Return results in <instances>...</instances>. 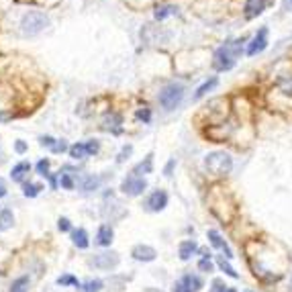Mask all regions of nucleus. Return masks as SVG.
Segmentation results:
<instances>
[{
    "label": "nucleus",
    "mask_w": 292,
    "mask_h": 292,
    "mask_svg": "<svg viewBox=\"0 0 292 292\" xmlns=\"http://www.w3.org/2000/svg\"><path fill=\"white\" fill-rule=\"evenodd\" d=\"M180 282H182V286H184L186 292H198L202 288V280L198 276H184Z\"/></svg>",
    "instance_id": "obj_11"
},
{
    "label": "nucleus",
    "mask_w": 292,
    "mask_h": 292,
    "mask_svg": "<svg viewBox=\"0 0 292 292\" xmlns=\"http://www.w3.org/2000/svg\"><path fill=\"white\" fill-rule=\"evenodd\" d=\"M196 251V243L194 241H182L180 243V258L182 260H190V256Z\"/></svg>",
    "instance_id": "obj_18"
},
{
    "label": "nucleus",
    "mask_w": 292,
    "mask_h": 292,
    "mask_svg": "<svg viewBox=\"0 0 292 292\" xmlns=\"http://www.w3.org/2000/svg\"><path fill=\"white\" fill-rule=\"evenodd\" d=\"M145 188H147V182L143 178H135V176L123 180V184H121V190L125 194H129V196H137V194H141Z\"/></svg>",
    "instance_id": "obj_6"
},
{
    "label": "nucleus",
    "mask_w": 292,
    "mask_h": 292,
    "mask_svg": "<svg viewBox=\"0 0 292 292\" xmlns=\"http://www.w3.org/2000/svg\"><path fill=\"white\" fill-rule=\"evenodd\" d=\"M204 166H206L210 176L219 178V176H227V174L233 170V160L225 151H212L204 158Z\"/></svg>",
    "instance_id": "obj_2"
},
{
    "label": "nucleus",
    "mask_w": 292,
    "mask_h": 292,
    "mask_svg": "<svg viewBox=\"0 0 292 292\" xmlns=\"http://www.w3.org/2000/svg\"><path fill=\"white\" fill-rule=\"evenodd\" d=\"M215 86H217V78H210L208 82H204V84H202V86L196 90V98H202V96H204L208 90H212Z\"/></svg>",
    "instance_id": "obj_22"
},
{
    "label": "nucleus",
    "mask_w": 292,
    "mask_h": 292,
    "mask_svg": "<svg viewBox=\"0 0 292 292\" xmlns=\"http://www.w3.org/2000/svg\"><path fill=\"white\" fill-rule=\"evenodd\" d=\"M151 164H153V155H147L145 162H141L137 168H135V174H149L151 172Z\"/></svg>",
    "instance_id": "obj_23"
},
{
    "label": "nucleus",
    "mask_w": 292,
    "mask_h": 292,
    "mask_svg": "<svg viewBox=\"0 0 292 292\" xmlns=\"http://www.w3.org/2000/svg\"><path fill=\"white\" fill-rule=\"evenodd\" d=\"M182 96H184V88L180 84H170L160 92V104L166 110H174L182 102Z\"/></svg>",
    "instance_id": "obj_4"
},
{
    "label": "nucleus",
    "mask_w": 292,
    "mask_h": 292,
    "mask_svg": "<svg viewBox=\"0 0 292 292\" xmlns=\"http://www.w3.org/2000/svg\"><path fill=\"white\" fill-rule=\"evenodd\" d=\"M290 2H292V0H290Z\"/></svg>",
    "instance_id": "obj_38"
},
{
    "label": "nucleus",
    "mask_w": 292,
    "mask_h": 292,
    "mask_svg": "<svg viewBox=\"0 0 292 292\" xmlns=\"http://www.w3.org/2000/svg\"><path fill=\"white\" fill-rule=\"evenodd\" d=\"M41 190H43V186H41V184H27V186H25V196L35 198Z\"/></svg>",
    "instance_id": "obj_24"
},
{
    "label": "nucleus",
    "mask_w": 292,
    "mask_h": 292,
    "mask_svg": "<svg viewBox=\"0 0 292 292\" xmlns=\"http://www.w3.org/2000/svg\"><path fill=\"white\" fill-rule=\"evenodd\" d=\"M219 268H221V270L225 272L227 276H231V278H239V274H237V272L233 270V268H231V266H229V264H227V262H225L223 258H219Z\"/></svg>",
    "instance_id": "obj_25"
},
{
    "label": "nucleus",
    "mask_w": 292,
    "mask_h": 292,
    "mask_svg": "<svg viewBox=\"0 0 292 292\" xmlns=\"http://www.w3.org/2000/svg\"><path fill=\"white\" fill-rule=\"evenodd\" d=\"M6 194V190H4V186H0V196H4Z\"/></svg>",
    "instance_id": "obj_36"
},
{
    "label": "nucleus",
    "mask_w": 292,
    "mask_h": 292,
    "mask_svg": "<svg viewBox=\"0 0 292 292\" xmlns=\"http://www.w3.org/2000/svg\"><path fill=\"white\" fill-rule=\"evenodd\" d=\"M70 155H72L74 160H82L84 155H88V153H86V145H84V143H76V145H72V147H70Z\"/></svg>",
    "instance_id": "obj_20"
},
{
    "label": "nucleus",
    "mask_w": 292,
    "mask_h": 292,
    "mask_svg": "<svg viewBox=\"0 0 292 292\" xmlns=\"http://www.w3.org/2000/svg\"><path fill=\"white\" fill-rule=\"evenodd\" d=\"M37 170H39V174H41V176H47V172H49V162L47 160H41L37 164Z\"/></svg>",
    "instance_id": "obj_28"
},
{
    "label": "nucleus",
    "mask_w": 292,
    "mask_h": 292,
    "mask_svg": "<svg viewBox=\"0 0 292 292\" xmlns=\"http://www.w3.org/2000/svg\"><path fill=\"white\" fill-rule=\"evenodd\" d=\"M166 204H168V194H166L164 190L153 192L151 196H149V200H147V206H149V210H153V212H158V210L166 208Z\"/></svg>",
    "instance_id": "obj_7"
},
{
    "label": "nucleus",
    "mask_w": 292,
    "mask_h": 292,
    "mask_svg": "<svg viewBox=\"0 0 292 292\" xmlns=\"http://www.w3.org/2000/svg\"><path fill=\"white\" fill-rule=\"evenodd\" d=\"M14 149H16L18 153H25V151H27V143H25V141H16Z\"/></svg>",
    "instance_id": "obj_32"
},
{
    "label": "nucleus",
    "mask_w": 292,
    "mask_h": 292,
    "mask_svg": "<svg viewBox=\"0 0 292 292\" xmlns=\"http://www.w3.org/2000/svg\"><path fill=\"white\" fill-rule=\"evenodd\" d=\"M241 43H245V39H237V41H231V43H225L221 45L217 51H215V57H212V66L219 72H227L235 66V60L237 55L241 53Z\"/></svg>",
    "instance_id": "obj_1"
},
{
    "label": "nucleus",
    "mask_w": 292,
    "mask_h": 292,
    "mask_svg": "<svg viewBox=\"0 0 292 292\" xmlns=\"http://www.w3.org/2000/svg\"><path fill=\"white\" fill-rule=\"evenodd\" d=\"M96 243L98 245H110L112 243V229L108 227V225H102L100 229H98V237H96Z\"/></svg>",
    "instance_id": "obj_13"
},
{
    "label": "nucleus",
    "mask_w": 292,
    "mask_h": 292,
    "mask_svg": "<svg viewBox=\"0 0 292 292\" xmlns=\"http://www.w3.org/2000/svg\"><path fill=\"white\" fill-rule=\"evenodd\" d=\"M266 47H268V29L262 27V29L258 31V35L251 39V43H249V47H247V55H249V57H251V55H258V53H262Z\"/></svg>",
    "instance_id": "obj_5"
},
{
    "label": "nucleus",
    "mask_w": 292,
    "mask_h": 292,
    "mask_svg": "<svg viewBox=\"0 0 292 292\" xmlns=\"http://www.w3.org/2000/svg\"><path fill=\"white\" fill-rule=\"evenodd\" d=\"M57 227H60L62 231H68V229H70V221H68V219H60V223H57Z\"/></svg>",
    "instance_id": "obj_34"
},
{
    "label": "nucleus",
    "mask_w": 292,
    "mask_h": 292,
    "mask_svg": "<svg viewBox=\"0 0 292 292\" xmlns=\"http://www.w3.org/2000/svg\"><path fill=\"white\" fill-rule=\"evenodd\" d=\"M208 239H210V243H212V245H215V247L223 249L227 258H233V254H231V249H229V245H227V243H225V241L221 239V235H219V233H217V231H208Z\"/></svg>",
    "instance_id": "obj_12"
},
{
    "label": "nucleus",
    "mask_w": 292,
    "mask_h": 292,
    "mask_svg": "<svg viewBox=\"0 0 292 292\" xmlns=\"http://www.w3.org/2000/svg\"><path fill=\"white\" fill-rule=\"evenodd\" d=\"M53 143H55V139H53V137H49V135H47V137H41V145L53 147Z\"/></svg>",
    "instance_id": "obj_33"
},
{
    "label": "nucleus",
    "mask_w": 292,
    "mask_h": 292,
    "mask_svg": "<svg viewBox=\"0 0 292 292\" xmlns=\"http://www.w3.org/2000/svg\"><path fill=\"white\" fill-rule=\"evenodd\" d=\"M133 258L135 260H139V262H153L155 260V249L153 247H149V245H137V247H133Z\"/></svg>",
    "instance_id": "obj_9"
},
{
    "label": "nucleus",
    "mask_w": 292,
    "mask_h": 292,
    "mask_svg": "<svg viewBox=\"0 0 292 292\" xmlns=\"http://www.w3.org/2000/svg\"><path fill=\"white\" fill-rule=\"evenodd\" d=\"M170 14H176V6L166 4V6H160L158 10H155V18H158V21H164V18L170 16Z\"/></svg>",
    "instance_id": "obj_21"
},
{
    "label": "nucleus",
    "mask_w": 292,
    "mask_h": 292,
    "mask_svg": "<svg viewBox=\"0 0 292 292\" xmlns=\"http://www.w3.org/2000/svg\"><path fill=\"white\" fill-rule=\"evenodd\" d=\"M55 153H62V151H66L68 149V143L62 139V141H57V143H53V147H51Z\"/></svg>",
    "instance_id": "obj_30"
},
{
    "label": "nucleus",
    "mask_w": 292,
    "mask_h": 292,
    "mask_svg": "<svg viewBox=\"0 0 292 292\" xmlns=\"http://www.w3.org/2000/svg\"><path fill=\"white\" fill-rule=\"evenodd\" d=\"M92 264L96 268H100V270H110V268H114L116 264H119V256L116 254H100V256H96L92 260Z\"/></svg>",
    "instance_id": "obj_8"
},
{
    "label": "nucleus",
    "mask_w": 292,
    "mask_h": 292,
    "mask_svg": "<svg viewBox=\"0 0 292 292\" xmlns=\"http://www.w3.org/2000/svg\"><path fill=\"white\" fill-rule=\"evenodd\" d=\"M266 2L268 0H247L245 2V18H256L258 14H262L264 12V8H266Z\"/></svg>",
    "instance_id": "obj_10"
},
{
    "label": "nucleus",
    "mask_w": 292,
    "mask_h": 292,
    "mask_svg": "<svg viewBox=\"0 0 292 292\" xmlns=\"http://www.w3.org/2000/svg\"><path fill=\"white\" fill-rule=\"evenodd\" d=\"M29 170H31V166L27 164V162H21V164H16L14 168H12V172H10V176H12V180H16V182H21L27 174H29Z\"/></svg>",
    "instance_id": "obj_14"
},
{
    "label": "nucleus",
    "mask_w": 292,
    "mask_h": 292,
    "mask_svg": "<svg viewBox=\"0 0 292 292\" xmlns=\"http://www.w3.org/2000/svg\"><path fill=\"white\" fill-rule=\"evenodd\" d=\"M72 241H74V245H78L80 249H86V247H88V233H86L84 229L74 231V233H72Z\"/></svg>",
    "instance_id": "obj_15"
},
{
    "label": "nucleus",
    "mask_w": 292,
    "mask_h": 292,
    "mask_svg": "<svg viewBox=\"0 0 292 292\" xmlns=\"http://www.w3.org/2000/svg\"><path fill=\"white\" fill-rule=\"evenodd\" d=\"M137 116H139L141 121H149V110H147V108H145V110H139Z\"/></svg>",
    "instance_id": "obj_35"
},
{
    "label": "nucleus",
    "mask_w": 292,
    "mask_h": 292,
    "mask_svg": "<svg viewBox=\"0 0 292 292\" xmlns=\"http://www.w3.org/2000/svg\"><path fill=\"white\" fill-rule=\"evenodd\" d=\"M47 25H49V18L43 12H39V10L27 12L23 16V21H21V29H23L25 35H37V33H41Z\"/></svg>",
    "instance_id": "obj_3"
},
{
    "label": "nucleus",
    "mask_w": 292,
    "mask_h": 292,
    "mask_svg": "<svg viewBox=\"0 0 292 292\" xmlns=\"http://www.w3.org/2000/svg\"><path fill=\"white\" fill-rule=\"evenodd\" d=\"M12 223H14V217H12V210H2L0 212V231H6V229H10L12 227Z\"/></svg>",
    "instance_id": "obj_17"
},
{
    "label": "nucleus",
    "mask_w": 292,
    "mask_h": 292,
    "mask_svg": "<svg viewBox=\"0 0 292 292\" xmlns=\"http://www.w3.org/2000/svg\"><path fill=\"white\" fill-rule=\"evenodd\" d=\"M102 286L104 284L100 280H88L84 284H78V290H80V292H100Z\"/></svg>",
    "instance_id": "obj_16"
},
{
    "label": "nucleus",
    "mask_w": 292,
    "mask_h": 292,
    "mask_svg": "<svg viewBox=\"0 0 292 292\" xmlns=\"http://www.w3.org/2000/svg\"><path fill=\"white\" fill-rule=\"evenodd\" d=\"M227 292H235V288H227Z\"/></svg>",
    "instance_id": "obj_37"
},
{
    "label": "nucleus",
    "mask_w": 292,
    "mask_h": 292,
    "mask_svg": "<svg viewBox=\"0 0 292 292\" xmlns=\"http://www.w3.org/2000/svg\"><path fill=\"white\" fill-rule=\"evenodd\" d=\"M84 145H86V153H88V155L98 153V149H100V143H98V141H94V139H90V141L84 143Z\"/></svg>",
    "instance_id": "obj_26"
},
{
    "label": "nucleus",
    "mask_w": 292,
    "mask_h": 292,
    "mask_svg": "<svg viewBox=\"0 0 292 292\" xmlns=\"http://www.w3.org/2000/svg\"><path fill=\"white\" fill-rule=\"evenodd\" d=\"M62 186H64L66 190H72V188H74V182H72V178L68 176V174H62Z\"/></svg>",
    "instance_id": "obj_29"
},
{
    "label": "nucleus",
    "mask_w": 292,
    "mask_h": 292,
    "mask_svg": "<svg viewBox=\"0 0 292 292\" xmlns=\"http://www.w3.org/2000/svg\"><path fill=\"white\" fill-rule=\"evenodd\" d=\"M57 284H62V286H78V280L74 276H62V278H57Z\"/></svg>",
    "instance_id": "obj_27"
},
{
    "label": "nucleus",
    "mask_w": 292,
    "mask_h": 292,
    "mask_svg": "<svg viewBox=\"0 0 292 292\" xmlns=\"http://www.w3.org/2000/svg\"><path fill=\"white\" fill-rule=\"evenodd\" d=\"M198 268H200L202 272H212V264H210L208 260H202V262L198 264Z\"/></svg>",
    "instance_id": "obj_31"
},
{
    "label": "nucleus",
    "mask_w": 292,
    "mask_h": 292,
    "mask_svg": "<svg viewBox=\"0 0 292 292\" xmlns=\"http://www.w3.org/2000/svg\"><path fill=\"white\" fill-rule=\"evenodd\" d=\"M29 278L27 276H21V278H16L12 284H10V292H29Z\"/></svg>",
    "instance_id": "obj_19"
}]
</instances>
